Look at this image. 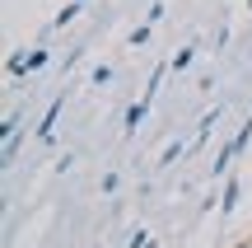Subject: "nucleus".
<instances>
[{
    "mask_svg": "<svg viewBox=\"0 0 252 248\" xmlns=\"http://www.w3.org/2000/svg\"><path fill=\"white\" fill-rule=\"evenodd\" d=\"M61 103H65V99H56L52 108L42 112V122H37V141H52V131H56V117H61Z\"/></svg>",
    "mask_w": 252,
    "mask_h": 248,
    "instance_id": "f03ea898",
    "label": "nucleus"
},
{
    "mask_svg": "<svg viewBox=\"0 0 252 248\" xmlns=\"http://www.w3.org/2000/svg\"><path fill=\"white\" fill-rule=\"evenodd\" d=\"M234 206H238V183H229L224 197H220V211H234Z\"/></svg>",
    "mask_w": 252,
    "mask_h": 248,
    "instance_id": "39448f33",
    "label": "nucleus"
},
{
    "mask_svg": "<svg viewBox=\"0 0 252 248\" xmlns=\"http://www.w3.org/2000/svg\"><path fill=\"white\" fill-rule=\"evenodd\" d=\"M42 66H47V52H19L14 56V61H9V75H33V71H42Z\"/></svg>",
    "mask_w": 252,
    "mask_h": 248,
    "instance_id": "f257e3e1",
    "label": "nucleus"
},
{
    "mask_svg": "<svg viewBox=\"0 0 252 248\" xmlns=\"http://www.w3.org/2000/svg\"><path fill=\"white\" fill-rule=\"evenodd\" d=\"M145 112H150V99L131 103V108H126V131H135V127H140V117H145Z\"/></svg>",
    "mask_w": 252,
    "mask_h": 248,
    "instance_id": "7ed1b4c3",
    "label": "nucleus"
},
{
    "mask_svg": "<svg viewBox=\"0 0 252 248\" xmlns=\"http://www.w3.org/2000/svg\"><path fill=\"white\" fill-rule=\"evenodd\" d=\"M191 56H196V52H191V47H182V52L173 56V71H187V66H191Z\"/></svg>",
    "mask_w": 252,
    "mask_h": 248,
    "instance_id": "423d86ee",
    "label": "nucleus"
},
{
    "mask_svg": "<svg viewBox=\"0 0 252 248\" xmlns=\"http://www.w3.org/2000/svg\"><path fill=\"white\" fill-rule=\"evenodd\" d=\"M234 155H238V141H229V145L220 150V159H215V174H224V169H229V159H234Z\"/></svg>",
    "mask_w": 252,
    "mask_h": 248,
    "instance_id": "20e7f679",
    "label": "nucleus"
},
{
    "mask_svg": "<svg viewBox=\"0 0 252 248\" xmlns=\"http://www.w3.org/2000/svg\"><path fill=\"white\" fill-rule=\"evenodd\" d=\"M145 248H154V244H145Z\"/></svg>",
    "mask_w": 252,
    "mask_h": 248,
    "instance_id": "1a4fd4ad",
    "label": "nucleus"
},
{
    "mask_svg": "<svg viewBox=\"0 0 252 248\" xmlns=\"http://www.w3.org/2000/svg\"><path fill=\"white\" fill-rule=\"evenodd\" d=\"M70 19H75V5H65V9H61V14H56V19H52V28H65V24H70Z\"/></svg>",
    "mask_w": 252,
    "mask_h": 248,
    "instance_id": "0eeeda50",
    "label": "nucleus"
},
{
    "mask_svg": "<svg viewBox=\"0 0 252 248\" xmlns=\"http://www.w3.org/2000/svg\"><path fill=\"white\" fill-rule=\"evenodd\" d=\"M234 248H252V239H243V244H234Z\"/></svg>",
    "mask_w": 252,
    "mask_h": 248,
    "instance_id": "6e6552de",
    "label": "nucleus"
}]
</instances>
